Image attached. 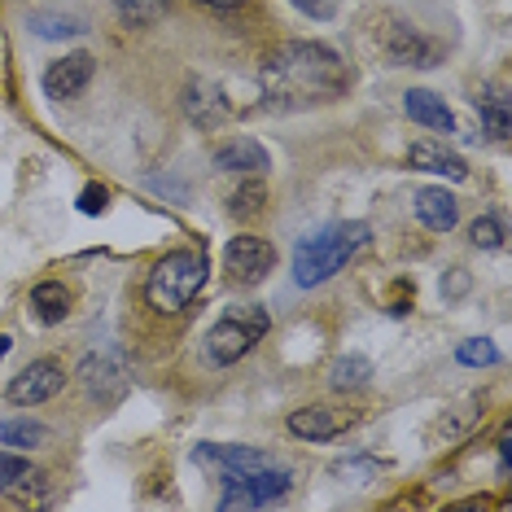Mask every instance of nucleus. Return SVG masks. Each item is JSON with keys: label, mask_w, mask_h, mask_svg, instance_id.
Segmentation results:
<instances>
[{"label": "nucleus", "mask_w": 512, "mask_h": 512, "mask_svg": "<svg viewBox=\"0 0 512 512\" xmlns=\"http://www.w3.org/2000/svg\"><path fill=\"white\" fill-rule=\"evenodd\" d=\"M263 97L267 110H307L337 101L351 84L342 53H333L320 40H285L263 62Z\"/></svg>", "instance_id": "nucleus-1"}, {"label": "nucleus", "mask_w": 512, "mask_h": 512, "mask_svg": "<svg viewBox=\"0 0 512 512\" xmlns=\"http://www.w3.org/2000/svg\"><path fill=\"white\" fill-rule=\"evenodd\" d=\"M368 241H372V228L364 219H342V224H329V228L311 232V237H302L294 250V285L298 289L324 285L329 276L342 272Z\"/></svg>", "instance_id": "nucleus-2"}, {"label": "nucleus", "mask_w": 512, "mask_h": 512, "mask_svg": "<svg viewBox=\"0 0 512 512\" xmlns=\"http://www.w3.org/2000/svg\"><path fill=\"white\" fill-rule=\"evenodd\" d=\"M206 276H211V263H206L202 250H171L154 263L145 281V302L158 311V316H176L189 302L202 294Z\"/></svg>", "instance_id": "nucleus-3"}, {"label": "nucleus", "mask_w": 512, "mask_h": 512, "mask_svg": "<svg viewBox=\"0 0 512 512\" xmlns=\"http://www.w3.org/2000/svg\"><path fill=\"white\" fill-rule=\"evenodd\" d=\"M267 329H272V316H267L263 307H232L211 324V333H206V359H211L215 368L237 364V359H246L254 346L263 342Z\"/></svg>", "instance_id": "nucleus-4"}, {"label": "nucleus", "mask_w": 512, "mask_h": 512, "mask_svg": "<svg viewBox=\"0 0 512 512\" xmlns=\"http://www.w3.org/2000/svg\"><path fill=\"white\" fill-rule=\"evenodd\" d=\"M372 36H377L390 66H416V71H429V66H438V57H442V49L425 36L421 27H412L407 18H394V14L381 18Z\"/></svg>", "instance_id": "nucleus-5"}, {"label": "nucleus", "mask_w": 512, "mask_h": 512, "mask_svg": "<svg viewBox=\"0 0 512 512\" xmlns=\"http://www.w3.org/2000/svg\"><path fill=\"white\" fill-rule=\"evenodd\" d=\"M294 486V477L281 464H267L259 473H246L237 482H224V495H219V508L232 512V508H267V504H281Z\"/></svg>", "instance_id": "nucleus-6"}, {"label": "nucleus", "mask_w": 512, "mask_h": 512, "mask_svg": "<svg viewBox=\"0 0 512 512\" xmlns=\"http://www.w3.org/2000/svg\"><path fill=\"white\" fill-rule=\"evenodd\" d=\"M272 267H276V250H272V241H263V237L241 232V237H232L224 246V272L232 285H259V281H267Z\"/></svg>", "instance_id": "nucleus-7"}, {"label": "nucleus", "mask_w": 512, "mask_h": 512, "mask_svg": "<svg viewBox=\"0 0 512 512\" xmlns=\"http://www.w3.org/2000/svg\"><path fill=\"white\" fill-rule=\"evenodd\" d=\"M62 386H66L62 359H36V364H27L18 377H9L5 399L14 407H36V403H49Z\"/></svg>", "instance_id": "nucleus-8"}, {"label": "nucleus", "mask_w": 512, "mask_h": 512, "mask_svg": "<svg viewBox=\"0 0 512 512\" xmlns=\"http://www.w3.org/2000/svg\"><path fill=\"white\" fill-rule=\"evenodd\" d=\"M193 460L202 464V469H211L219 486L237 482V477H246V473H259V469H267V464H276L272 456H263V451H254V447H224V442H202V447L193 451Z\"/></svg>", "instance_id": "nucleus-9"}, {"label": "nucleus", "mask_w": 512, "mask_h": 512, "mask_svg": "<svg viewBox=\"0 0 512 512\" xmlns=\"http://www.w3.org/2000/svg\"><path fill=\"white\" fill-rule=\"evenodd\" d=\"M351 425H355V412H346V407H333V403L298 407V412H289V421H285L289 434L307 438V442H333V438H342Z\"/></svg>", "instance_id": "nucleus-10"}, {"label": "nucleus", "mask_w": 512, "mask_h": 512, "mask_svg": "<svg viewBox=\"0 0 512 512\" xmlns=\"http://www.w3.org/2000/svg\"><path fill=\"white\" fill-rule=\"evenodd\" d=\"M92 71H97V57L92 53H66L62 62H53L49 71H44V92H49L53 101H75L79 92L92 84Z\"/></svg>", "instance_id": "nucleus-11"}, {"label": "nucleus", "mask_w": 512, "mask_h": 512, "mask_svg": "<svg viewBox=\"0 0 512 512\" xmlns=\"http://www.w3.org/2000/svg\"><path fill=\"white\" fill-rule=\"evenodd\" d=\"M184 114L197 123V127H224L232 119V106L224 97V88H215L211 79H193L184 88Z\"/></svg>", "instance_id": "nucleus-12"}, {"label": "nucleus", "mask_w": 512, "mask_h": 512, "mask_svg": "<svg viewBox=\"0 0 512 512\" xmlns=\"http://www.w3.org/2000/svg\"><path fill=\"white\" fill-rule=\"evenodd\" d=\"M215 167L228 171V176H263L272 167V154L254 136H232V141L215 149Z\"/></svg>", "instance_id": "nucleus-13"}, {"label": "nucleus", "mask_w": 512, "mask_h": 512, "mask_svg": "<svg viewBox=\"0 0 512 512\" xmlns=\"http://www.w3.org/2000/svg\"><path fill=\"white\" fill-rule=\"evenodd\" d=\"M79 386H84L88 399L114 403L127 390V377H123V368L114 364L110 355H88L84 364H79Z\"/></svg>", "instance_id": "nucleus-14"}, {"label": "nucleus", "mask_w": 512, "mask_h": 512, "mask_svg": "<svg viewBox=\"0 0 512 512\" xmlns=\"http://www.w3.org/2000/svg\"><path fill=\"white\" fill-rule=\"evenodd\" d=\"M403 110L412 123H421L425 132H456V114H451V106L438 97V92L429 88H407L403 92Z\"/></svg>", "instance_id": "nucleus-15"}, {"label": "nucleus", "mask_w": 512, "mask_h": 512, "mask_svg": "<svg viewBox=\"0 0 512 512\" xmlns=\"http://www.w3.org/2000/svg\"><path fill=\"white\" fill-rule=\"evenodd\" d=\"M407 162H412L416 171H429V176H442V180H469V162L460 154H451L447 145H434V141H416L407 149Z\"/></svg>", "instance_id": "nucleus-16"}, {"label": "nucleus", "mask_w": 512, "mask_h": 512, "mask_svg": "<svg viewBox=\"0 0 512 512\" xmlns=\"http://www.w3.org/2000/svg\"><path fill=\"white\" fill-rule=\"evenodd\" d=\"M416 219H421L429 232H451V228L460 224V202L447 189L429 184V189L416 193Z\"/></svg>", "instance_id": "nucleus-17"}, {"label": "nucleus", "mask_w": 512, "mask_h": 512, "mask_svg": "<svg viewBox=\"0 0 512 512\" xmlns=\"http://www.w3.org/2000/svg\"><path fill=\"white\" fill-rule=\"evenodd\" d=\"M473 106L477 114H482V127L495 136V141H508V132H512V110H508V92L499 88V84H482L477 88V97H473Z\"/></svg>", "instance_id": "nucleus-18"}, {"label": "nucleus", "mask_w": 512, "mask_h": 512, "mask_svg": "<svg viewBox=\"0 0 512 512\" xmlns=\"http://www.w3.org/2000/svg\"><path fill=\"white\" fill-rule=\"evenodd\" d=\"M27 22L40 40H66V36H84L88 31L79 14H57V9H31Z\"/></svg>", "instance_id": "nucleus-19"}, {"label": "nucleus", "mask_w": 512, "mask_h": 512, "mask_svg": "<svg viewBox=\"0 0 512 512\" xmlns=\"http://www.w3.org/2000/svg\"><path fill=\"white\" fill-rule=\"evenodd\" d=\"M31 307H36L40 324H62L66 311H71V294H66L62 281H40L31 289Z\"/></svg>", "instance_id": "nucleus-20"}, {"label": "nucleus", "mask_w": 512, "mask_h": 512, "mask_svg": "<svg viewBox=\"0 0 512 512\" xmlns=\"http://www.w3.org/2000/svg\"><path fill=\"white\" fill-rule=\"evenodd\" d=\"M0 442H5V447H18V451H36L49 442V425L31 421V416H14V421L0 425Z\"/></svg>", "instance_id": "nucleus-21"}, {"label": "nucleus", "mask_w": 512, "mask_h": 512, "mask_svg": "<svg viewBox=\"0 0 512 512\" xmlns=\"http://www.w3.org/2000/svg\"><path fill=\"white\" fill-rule=\"evenodd\" d=\"M333 390H364L368 381H372V364L364 355H342L333 364Z\"/></svg>", "instance_id": "nucleus-22"}, {"label": "nucleus", "mask_w": 512, "mask_h": 512, "mask_svg": "<svg viewBox=\"0 0 512 512\" xmlns=\"http://www.w3.org/2000/svg\"><path fill=\"white\" fill-rule=\"evenodd\" d=\"M263 197H267L263 180H259V176H246V184H237V193L228 197V211L241 215V219H250V215L263 211Z\"/></svg>", "instance_id": "nucleus-23"}, {"label": "nucleus", "mask_w": 512, "mask_h": 512, "mask_svg": "<svg viewBox=\"0 0 512 512\" xmlns=\"http://www.w3.org/2000/svg\"><path fill=\"white\" fill-rule=\"evenodd\" d=\"M469 241L477 250H504V219L499 215H477L469 224Z\"/></svg>", "instance_id": "nucleus-24"}, {"label": "nucleus", "mask_w": 512, "mask_h": 512, "mask_svg": "<svg viewBox=\"0 0 512 512\" xmlns=\"http://www.w3.org/2000/svg\"><path fill=\"white\" fill-rule=\"evenodd\" d=\"M31 464L14 456V451H0V491H27V482H31Z\"/></svg>", "instance_id": "nucleus-25"}, {"label": "nucleus", "mask_w": 512, "mask_h": 512, "mask_svg": "<svg viewBox=\"0 0 512 512\" xmlns=\"http://www.w3.org/2000/svg\"><path fill=\"white\" fill-rule=\"evenodd\" d=\"M456 359L469 368H491V364H499V351H495V342H486V337H469V342H460Z\"/></svg>", "instance_id": "nucleus-26"}, {"label": "nucleus", "mask_w": 512, "mask_h": 512, "mask_svg": "<svg viewBox=\"0 0 512 512\" xmlns=\"http://www.w3.org/2000/svg\"><path fill=\"white\" fill-rule=\"evenodd\" d=\"M464 294H469V272L451 267V272L442 276V298H464Z\"/></svg>", "instance_id": "nucleus-27"}, {"label": "nucleus", "mask_w": 512, "mask_h": 512, "mask_svg": "<svg viewBox=\"0 0 512 512\" xmlns=\"http://www.w3.org/2000/svg\"><path fill=\"white\" fill-rule=\"evenodd\" d=\"M114 5H119L127 18H136V22H145V18L158 14V0H114Z\"/></svg>", "instance_id": "nucleus-28"}, {"label": "nucleus", "mask_w": 512, "mask_h": 512, "mask_svg": "<svg viewBox=\"0 0 512 512\" xmlns=\"http://www.w3.org/2000/svg\"><path fill=\"white\" fill-rule=\"evenodd\" d=\"M79 211H84V215L106 211V189H84V197H79Z\"/></svg>", "instance_id": "nucleus-29"}, {"label": "nucleus", "mask_w": 512, "mask_h": 512, "mask_svg": "<svg viewBox=\"0 0 512 512\" xmlns=\"http://www.w3.org/2000/svg\"><path fill=\"white\" fill-rule=\"evenodd\" d=\"M499 469H512V434H508V429H504V438H499Z\"/></svg>", "instance_id": "nucleus-30"}, {"label": "nucleus", "mask_w": 512, "mask_h": 512, "mask_svg": "<svg viewBox=\"0 0 512 512\" xmlns=\"http://www.w3.org/2000/svg\"><path fill=\"white\" fill-rule=\"evenodd\" d=\"M289 5L307 9V14H329V0H289Z\"/></svg>", "instance_id": "nucleus-31"}, {"label": "nucleus", "mask_w": 512, "mask_h": 512, "mask_svg": "<svg viewBox=\"0 0 512 512\" xmlns=\"http://www.w3.org/2000/svg\"><path fill=\"white\" fill-rule=\"evenodd\" d=\"M202 5H211V9H237L241 0H202Z\"/></svg>", "instance_id": "nucleus-32"}, {"label": "nucleus", "mask_w": 512, "mask_h": 512, "mask_svg": "<svg viewBox=\"0 0 512 512\" xmlns=\"http://www.w3.org/2000/svg\"><path fill=\"white\" fill-rule=\"evenodd\" d=\"M5 351H9V337H0V359H5Z\"/></svg>", "instance_id": "nucleus-33"}]
</instances>
